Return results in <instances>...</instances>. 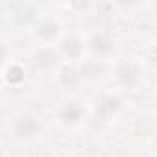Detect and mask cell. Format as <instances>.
I'll return each mask as SVG.
<instances>
[{"label":"cell","mask_w":157,"mask_h":157,"mask_svg":"<svg viewBox=\"0 0 157 157\" xmlns=\"http://www.w3.org/2000/svg\"><path fill=\"white\" fill-rule=\"evenodd\" d=\"M142 78V68L137 61H120L115 68V80L120 87H126V89H131L135 87Z\"/></svg>","instance_id":"cell-1"},{"label":"cell","mask_w":157,"mask_h":157,"mask_svg":"<svg viewBox=\"0 0 157 157\" xmlns=\"http://www.w3.org/2000/svg\"><path fill=\"white\" fill-rule=\"evenodd\" d=\"M41 122L32 115H21L11 122V133L19 140H32L41 133Z\"/></svg>","instance_id":"cell-2"},{"label":"cell","mask_w":157,"mask_h":157,"mask_svg":"<svg viewBox=\"0 0 157 157\" xmlns=\"http://www.w3.org/2000/svg\"><path fill=\"white\" fill-rule=\"evenodd\" d=\"M122 109V100L117 94H100L94 102V118L100 122H107L113 117H117Z\"/></svg>","instance_id":"cell-3"},{"label":"cell","mask_w":157,"mask_h":157,"mask_svg":"<svg viewBox=\"0 0 157 157\" xmlns=\"http://www.w3.org/2000/svg\"><path fill=\"white\" fill-rule=\"evenodd\" d=\"M87 46L96 57H107L115 50V39L107 32H93L87 39Z\"/></svg>","instance_id":"cell-4"},{"label":"cell","mask_w":157,"mask_h":157,"mask_svg":"<svg viewBox=\"0 0 157 157\" xmlns=\"http://www.w3.org/2000/svg\"><path fill=\"white\" fill-rule=\"evenodd\" d=\"M32 59H33V65L39 70H43V72H52L54 68L59 67V54L54 48H50V46H39V48H35Z\"/></svg>","instance_id":"cell-5"},{"label":"cell","mask_w":157,"mask_h":157,"mask_svg":"<svg viewBox=\"0 0 157 157\" xmlns=\"http://www.w3.org/2000/svg\"><path fill=\"white\" fill-rule=\"evenodd\" d=\"M85 118V109L78 104V102H74V100H70V102H65L59 109H57V120L63 124V126H78L82 120Z\"/></svg>","instance_id":"cell-6"},{"label":"cell","mask_w":157,"mask_h":157,"mask_svg":"<svg viewBox=\"0 0 157 157\" xmlns=\"http://www.w3.org/2000/svg\"><path fill=\"white\" fill-rule=\"evenodd\" d=\"M59 32H61V24L54 17H41L33 26V35L41 41H44V43H50V41L57 39Z\"/></svg>","instance_id":"cell-7"},{"label":"cell","mask_w":157,"mask_h":157,"mask_svg":"<svg viewBox=\"0 0 157 157\" xmlns=\"http://www.w3.org/2000/svg\"><path fill=\"white\" fill-rule=\"evenodd\" d=\"M57 83L63 91H76L82 83V74L80 68L74 65H65L57 72Z\"/></svg>","instance_id":"cell-8"},{"label":"cell","mask_w":157,"mask_h":157,"mask_svg":"<svg viewBox=\"0 0 157 157\" xmlns=\"http://www.w3.org/2000/svg\"><path fill=\"white\" fill-rule=\"evenodd\" d=\"M59 50L65 57L68 59H80L83 56V50H85V44L83 41L78 37L76 33H68L61 39V44H59Z\"/></svg>","instance_id":"cell-9"},{"label":"cell","mask_w":157,"mask_h":157,"mask_svg":"<svg viewBox=\"0 0 157 157\" xmlns=\"http://www.w3.org/2000/svg\"><path fill=\"white\" fill-rule=\"evenodd\" d=\"M80 74H82V80L85 78V80H100V78H104L105 74V65L100 61V59H87L83 61L82 68H80Z\"/></svg>","instance_id":"cell-10"},{"label":"cell","mask_w":157,"mask_h":157,"mask_svg":"<svg viewBox=\"0 0 157 157\" xmlns=\"http://www.w3.org/2000/svg\"><path fill=\"white\" fill-rule=\"evenodd\" d=\"M24 78H26V74H24V68H22L21 65H10V68L6 70V82H8L10 85H19V83H22Z\"/></svg>","instance_id":"cell-11"},{"label":"cell","mask_w":157,"mask_h":157,"mask_svg":"<svg viewBox=\"0 0 157 157\" xmlns=\"http://www.w3.org/2000/svg\"><path fill=\"white\" fill-rule=\"evenodd\" d=\"M8 56H10V48H8L6 41H2V39H0V67H2V65H6V61H8Z\"/></svg>","instance_id":"cell-12"},{"label":"cell","mask_w":157,"mask_h":157,"mask_svg":"<svg viewBox=\"0 0 157 157\" xmlns=\"http://www.w3.org/2000/svg\"><path fill=\"white\" fill-rule=\"evenodd\" d=\"M0 157H4V150L2 148H0Z\"/></svg>","instance_id":"cell-13"}]
</instances>
